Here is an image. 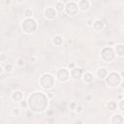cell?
Listing matches in <instances>:
<instances>
[{
	"label": "cell",
	"instance_id": "1",
	"mask_svg": "<svg viewBox=\"0 0 124 124\" xmlns=\"http://www.w3.org/2000/svg\"><path fill=\"white\" fill-rule=\"evenodd\" d=\"M20 28L23 31V33L31 35L37 30L38 23H37L36 19L33 17H25L20 23Z\"/></svg>",
	"mask_w": 124,
	"mask_h": 124
},
{
	"label": "cell",
	"instance_id": "2",
	"mask_svg": "<svg viewBox=\"0 0 124 124\" xmlns=\"http://www.w3.org/2000/svg\"><path fill=\"white\" fill-rule=\"evenodd\" d=\"M122 77L119 73L117 72H109L108 75L107 76V78L104 79L106 84L108 87H116L118 85H120V82L122 80Z\"/></svg>",
	"mask_w": 124,
	"mask_h": 124
},
{
	"label": "cell",
	"instance_id": "3",
	"mask_svg": "<svg viewBox=\"0 0 124 124\" xmlns=\"http://www.w3.org/2000/svg\"><path fill=\"white\" fill-rule=\"evenodd\" d=\"M40 85L44 89H51L54 85V77L50 73H44L40 77Z\"/></svg>",
	"mask_w": 124,
	"mask_h": 124
},
{
	"label": "cell",
	"instance_id": "4",
	"mask_svg": "<svg viewBox=\"0 0 124 124\" xmlns=\"http://www.w3.org/2000/svg\"><path fill=\"white\" fill-rule=\"evenodd\" d=\"M100 57L103 61H105L107 63H109V62L113 61L114 58L116 57L113 46H105L104 48H102L101 53H100Z\"/></svg>",
	"mask_w": 124,
	"mask_h": 124
},
{
	"label": "cell",
	"instance_id": "5",
	"mask_svg": "<svg viewBox=\"0 0 124 124\" xmlns=\"http://www.w3.org/2000/svg\"><path fill=\"white\" fill-rule=\"evenodd\" d=\"M55 78L60 82H66L70 78V70L68 68H60L55 74Z\"/></svg>",
	"mask_w": 124,
	"mask_h": 124
},
{
	"label": "cell",
	"instance_id": "6",
	"mask_svg": "<svg viewBox=\"0 0 124 124\" xmlns=\"http://www.w3.org/2000/svg\"><path fill=\"white\" fill-rule=\"evenodd\" d=\"M79 9H78V3L74 2V1H70L67 4H65V13L70 16H75L78 15Z\"/></svg>",
	"mask_w": 124,
	"mask_h": 124
},
{
	"label": "cell",
	"instance_id": "7",
	"mask_svg": "<svg viewBox=\"0 0 124 124\" xmlns=\"http://www.w3.org/2000/svg\"><path fill=\"white\" fill-rule=\"evenodd\" d=\"M84 69L83 68H79V67H76L72 70H70V76L73 79L75 80H79L81 79L83 74H84Z\"/></svg>",
	"mask_w": 124,
	"mask_h": 124
},
{
	"label": "cell",
	"instance_id": "8",
	"mask_svg": "<svg viewBox=\"0 0 124 124\" xmlns=\"http://www.w3.org/2000/svg\"><path fill=\"white\" fill-rule=\"evenodd\" d=\"M57 11L53 7H46L44 10V16L47 20H53L57 16Z\"/></svg>",
	"mask_w": 124,
	"mask_h": 124
},
{
	"label": "cell",
	"instance_id": "9",
	"mask_svg": "<svg viewBox=\"0 0 124 124\" xmlns=\"http://www.w3.org/2000/svg\"><path fill=\"white\" fill-rule=\"evenodd\" d=\"M78 9L79 11L85 13L87 11H89L90 7H91V3L89 0H79L78 2Z\"/></svg>",
	"mask_w": 124,
	"mask_h": 124
},
{
	"label": "cell",
	"instance_id": "10",
	"mask_svg": "<svg viewBox=\"0 0 124 124\" xmlns=\"http://www.w3.org/2000/svg\"><path fill=\"white\" fill-rule=\"evenodd\" d=\"M106 27V24L105 22L102 20V19H95L93 21V24H92V28L94 29V31L96 32H100L102 30H104V28Z\"/></svg>",
	"mask_w": 124,
	"mask_h": 124
},
{
	"label": "cell",
	"instance_id": "11",
	"mask_svg": "<svg viewBox=\"0 0 124 124\" xmlns=\"http://www.w3.org/2000/svg\"><path fill=\"white\" fill-rule=\"evenodd\" d=\"M11 99L14 101V102H20L24 99V95H23V92L20 91V90H16V91H13V93L11 94Z\"/></svg>",
	"mask_w": 124,
	"mask_h": 124
},
{
	"label": "cell",
	"instance_id": "12",
	"mask_svg": "<svg viewBox=\"0 0 124 124\" xmlns=\"http://www.w3.org/2000/svg\"><path fill=\"white\" fill-rule=\"evenodd\" d=\"M109 122L111 124H122V123H124V117L122 116L121 113H114L111 116Z\"/></svg>",
	"mask_w": 124,
	"mask_h": 124
},
{
	"label": "cell",
	"instance_id": "13",
	"mask_svg": "<svg viewBox=\"0 0 124 124\" xmlns=\"http://www.w3.org/2000/svg\"><path fill=\"white\" fill-rule=\"evenodd\" d=\"M108 73H109L108 70L107 68H105V67H100L96 71V75L100 79H105L107 78V76L108 75Z\"/></svg>",
	"mask_w": 124,
	"mask_h": 124
},
{
	"label": "cell",
	"instance_id": "14",
	"mask_svg": "<svg viewBox=\"0 0 124 124\" xmlns=\"http://www.w3.org/2000/svg\"><path fill=\"white\" fill-rule=\"evenodd\" d=\"M82 81L85 83V84H90L93 82L94 80V75L91 73V72H84L82 78H81Z\"/></svg>",
	"mask_w": 124,
	"mask_h": 124
},
{
	"label": "cell",
	"instance_id": "15",
	"mask_svg": "<svg viewBox=\"0 0 124 124\" xmlns=\"http://www.w3.org/2000/svg\"><path fill=\"white\" fill-rule=\"evenodd\" d=\"M115 55L117 57H123L124 56V44H116L113 46Z\"/></svg>",
	"mask_w": 124,
	"mask_h": 124
},
{
	"label": "cell",
	"instance_id": "16",
	"mask_svg": "<svg viewBox=\"0 0 124 124\" xmlns=\"http://www.w3.org/2000/svg\"><path fill=\"white\" fill-rule=\"evenodd\" d=\"M106 107H107V108H108L109 111H114V110L117 109V102L114 101V100H109V101L107 103Z\"/></svg>",
	"mask_w": 124,
	"mask_h": 124
},
{
	"label": "cell",
	"instance_id": "17",
	"mask_svg": "<svg viewBox=\"0 0 124 124\" xmlns=\"http://www.w3.org/2000/svg\"><path fill=\"white\" fill-rule=\"evenodd\" d=\"M52 43L56 46H60L63 44V37L61 35H55L52 39Z\"/></svg>",
	"mask_w": 124,
	"mask_h": 124
},
{
	"label": "cell",
	"instance_id": "18",
	"mask_svg": "<svg viewBox=\"0 0 124 124\" xmlns=\"http://www.w3.org/2000/svg\"><path fill=\"white\" fill-rule=\"evenodd\" d=\"M55 10L57 11V13H62L65 11V4L62 2V1H57L55 3V6H54Z\"/></svg>",
	"mask_w": 124,
	"mask_h": 124
},
{
	"label": "cell",
	"instance_id": "19",
	"mask_svg": "<svg viewBox=\"0 0 124 124\" xmlns=\"http://www.w3.org/2000/svg\"><path fill=\"white\" fill-rule=\"evenodd\" d=\"M23 16H24V17H33L34 12L31 8H25L23 11Z\"/></svg>",
	"mask_w": 124,
	"mask_h": 124
},
{
	"label": "cell",
	"instance_id": "20",
	"mask_svg": "<svg viewBox=\"0 0 124 124\" xmlns=\"http://www.w3.org/2000/svg\"><path fill=\"white\" fill-rule=\"evenodd\" d=\"M4 71H5V73H7V74L12 73V72L14 71V66H13V64H11V63H6V64H4Z\"/></svg>",
	"mask_w": 124,
	"mask_h": 124
},
{
	"label": "cell",
	"instance_id": "21",
	"mask_svg": "<svg viewBox=\"0 0 124 124\" xmlns=\"http://www.w3.org/2000/svg\"><path fill=\"white\" fill-rule=\"evenodd\" d=\"M117 108H118L121 112H124V98L120 99L119 102L117 103Z\"/></svg>",
	"mask_w": 124,
	"mask_h": 124
},
{
	"label": "cell",
	"instance_id": "22",
	"mask_svg": "<svg viewBox=\"0 0 124 124\" xmlns=\"http://www.w3.org/2000/svg\"><path fill=\"white\" fill-rule=\"evenodd\" d=\"M11 114L13 116H19L20 115V108H12Z\"/></svg>",
	"mask_w": 124,
	"mask_h": 124
},
{
	"label": "cell",
	"instance_id": "23",
	"mask_svg": "<svg viewBox=\"0 0 124 124\" xmlns=\"http://www.w3.org/2000/svg\"><path fill=\"white\" fill-rule=\"evenodd\" d=\"M16 65L17 67H20V68L24 67V66H25L24 59H23V58H17L16 61Z\"/></svg>",
	"mask_w": 124,
	"mask_h": 124
},
{
	"label": "cell",
	"instance_id": "24",
	"mask_svg": "<svg viewBox=\"0 0 124 124\" xmlns=\"http://www.w3.org/2000/svg\"><path fill=\"white\" fill-rule=\"evenodd\" d=\"M29 107V105H28V101H26V100H22V101H20L19 102V108H27Z\"/></svg>",
	"mask_w": 124,
	"mask_h": 124
},
{
	"label": "cell",
	"instance_id": "25",
	"mask_svg": "<svg viewBox=\"0 0 124 124\" xmlns=\"http://www.w3.org/2000/svg\"><path fill=\"white\" fill-rule=\"evenodd\" d=\"M8 60V57L7 55L4 53V52H1L0 53V63L1 64H5V62Z\"/></svg>",
	"mask_w": 124,
	"mask_h": 124
},
{
	"label": "cell",
	"instance_id": "26",
	"mask_svg": "<svg viewBox=\"0 0 124 124\" xmlns=\"http://www.w3.org/2000/svg\"><path fill=\"white\" fill-rule=\"evenodd\" d=\"M83 110H84V108H83V107L81 106V105H79V104H78V106H77V108H76V112H77V114H79V113H81V112H83Z\"/></svg>",
	"mask_w": 124,
	"mask_h": 124
},
{
	"label": "cell",
	"instance_id": "27",
	"mask_svg": "<svg viewBox=\"0 0 124 124\" xmlns=\"http://www.w3.org/2000/svg\"><path fill=\"white\" fill-rule=\"evenodd\" d=\"M77 106H78V103H76V102H72V103L69 105V109L72 110V111H75L76 108H77Z\"/></svg>",
	"mask_w": 124,
	"mask_h": 124
},
{
	"label": "cell",
	"instance_id": "28",
	"mask_svg": "<svg viewBox=\"0 0 124 124\" xmlns=\"http://www.w3.org/2000/svg\"><path fill=\"white\" fill-rule=\"evenodd\" d=\"M77 67V64L75 63V62H70L68 65H67V68L69 69V70H72V69H74V68H76Z\"/></svg>",
	"mask_w": 124,
	"mask_h": 124
},
{
	"label": "cell",
	"instance_id": "29",
	"mask_svg": "<svg viewBox=\"0 0 124 124\" xmlns=\"http://www.w3.org/2000/svg\"><path fill=\"white\" fill-rule=\"evenodd\" d=\"M29 60H30V62H31V63H35V62H37L38 57H37L36 55H31V56L29 57Z\"/></svg>",
	"mask_w": 124,
	"mask_h": 124
},
{
	"label": "cell",
	"instance_id": "30",
	"mask_svg": "<svg viewBox=\"0 0 124 124\" xmlns=\"http://www.w3.org/2000/svg\"><path fill=\"white\" fill-rule=\"evenodd\" d=\"M46 96H47V98H48L49 100H52V99L54 98V94H53L52 92H46Z\"/></svg>",
	"mask_w": 124,
	"mask_h": 124
},
{
	"label": "cell",
	"instance_id": "31",
	"mask_svg": "<svg viewBox=\"0 0 124 124\" xmlns=\"http://www.w3.org/2000/svg\"><path fill=\"white\" fill-rule=\"evenodd\" d=\"M92 99H93V97H92L91 94H87V95L85 96V101H87V102H91Z\"/></svg>",
	"mask_w": 124,
	"mask_h": 124
},
{
	"label": "cell",
	"instance_id": "32",
	"mask_svg": "<svg viewBox=\"0 0 124 124\" xmlns=\"http://www.w3.org/2000/svg\"><path fill=\"white\" fill-rule=\"evenodd\" d=\"M93 19H91V18H89L88 20H87V22H86V25L87 26H89V27H92V24H93Z\"/></svg>",
	"mask_w": 124,
	"mask_h": 124
},
{
	"label": "cell",
	"instance_id": "33",
	"mask_svg": "<svg viewBox=\"0 0 124 124\" xmlns=\"http://www.w3.org/2000/svg\"><path fill=\"white\" fill-rule=\"evenodd\" d=\"M120 87H121L122 89H124V79L121 80V82H120Z\"/></svg>",
	"mask_w": 124,
	"mask_h": 124
},
{
	"label": "cell",
	"instance_id": "34",
	"mask_svg": "<svg viewBox=\"0 0 124 124\" xmlns=\"http://www.w3.org/2000/svg\"><path fill=\"white\" fill-rule=\"evenodd\" d=\"M24 1H25V0H16V2L17 4H23Z\"/></svg>",
	"mask_w": 124,
	"mask_h": 124
},
{
	"label": "cell",
	"instance_id": "35",
	"mask_svg": "<svg viewBox=\"0 0 124 124\" xmlns=\"http://www.w3.org/2000/svg\"><path fill=\"white\" fill-rule=\"evenodd\" d=\"M5 4L6 5H11L12 4V1L11 0H5Z\"/></svg>",
	"mask_w": 124,
	"mask_h": 124
},
{
	"label": "cell",
	"instance_id": "36",
	"mask_svg": "<svg viewBox=\"0 0 124 124\" xmlns=\"http://www.w3.org/2000/svg\"><path fill=\"white\" fill-rule=\"evenodd\" d=\"M121 31L124 33V24H123V25H121Z\"/></svg>",
	"mask_w": 124,
	"mask_h": 124
},
{
	"label": "cell",
	"instance_id": "37",
	"mask_svg": "<svg viewBox=\"0 0 124 124\" xmlns=\"http://www.w3.org/2000/svg\"><path fill=\"white\" fill-rule=\"evenodd\" d=\"M76 123H82V121H80V120H77Z\"/></svg>",
	"mask_w": 124,
	"mask_h": 124
},
{
	"label": "cell",
	"instance_id": "38",
	"mask_svg": "<svg viewBox=\"0 0 124 124\" xmlns=\"http://www.w3.org/2000/svg\"><path fill=\"white\" fill-rule=\"evenodd\" d=\"M120 75H121V77H122V78H124V73H121Z\"/></svg>",
	"mask_w": 124,
	"mask_h": 124
},
{
	"label": "cell",
	"instance_id": "39",
	"mask_svg": "<svg viewBox=\"0 0 124 124\" xmlns=\"http://www.w3.org/2000/svg\"><path fill=\"white\" fill-rule=\"evenodd\" d=\"M57 1H62V0H57Z\"/></svg>",
	"mask_w": 124,
	"mask_h": 124
},
{
	"label": "cell",
	"instance_id": "40",
	"mask_svg": "<svg viewBox=\"0 0 124 124\" xmlns=\"http://www.w3.org/2000/svg\"><path fill=\"white\" fill-rule=\"evenodd\" d=\"M123 98H124V93H123Z\"/></svg>",
	"mask_w": 124,
	"mask_h": 124
}]
</instances>
